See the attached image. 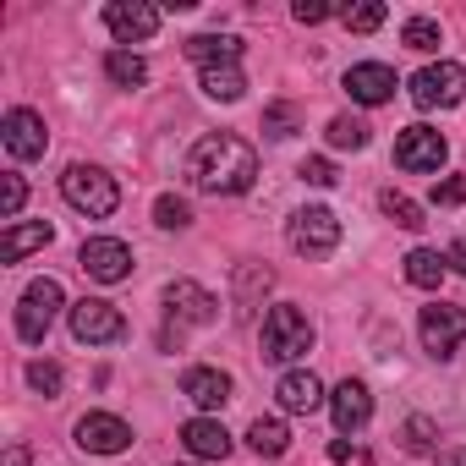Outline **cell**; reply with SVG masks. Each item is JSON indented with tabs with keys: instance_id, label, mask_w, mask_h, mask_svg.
<instances>
[{
	"instance_id": "obj_1",
	"label": "cell",
	"mask_w": 466,
	"mask_h": 466,
	"mask_svg": "<svg viewBox=\"0 0 466 466\" xmlns=\"http://www.w3.org/2000/svg\"><path fill=\"white\" fill-rule=\"evenodd\" d=\"M253 176H258V154L237 132H208L187 154V181L208 198H237L253 187Z\"/></svg>"
},
{
	"instance_id": "obj_9",
	"label": "cell",
	"mask_w": 466,
	"mask_h": 466,
	"mask_svg": "<svg viewBox=\"0 0 466 466\" xmlns=\"http://www.w3.org/2000/svg\"><path fill=\"white\" fill-rule=\"evenodd\" d=\"M77 264H83L88 280H99V286H121V280L132 275V248L116 242V237H88L83 253H77Z\"/></svg>"
},
{
	"instance_id": "obj_25",
	"label": "cell",
	"mask_w": 466,
	"mask_h": 466,
	"mask_svg": "<svg viewBox=\"0 0 466 466\" xmlns=\"http://www.w3.org/2000/svg\"><path fill=\"white\" fill-rule=\"evenodd\" d=\"M248 444H253V455H264V461H275V455H286V444H291V433H286V422H280V417H258V422L248 428Z\"/></svg>"
},
{
	"instance_id": "obj_21",
	"label": "cell",
	"mask_w": 466,
	"mask_h": 466,
	"mask_svg": "<svg viewBox=\"0 0 466 466\" xmlns=\"http://www.w3.org/2000/svg\"><path fill=\"white\" fill-rule=\"evenodd\" d=\"M198 88H203L208 99H219V105H237V99L248 94V77H242L237 61H225V66H203V72H198Z\"/></svg>"
},
{
	"instance_id": "obj_24",
	"label": "cell",
	"mask_w": 466,
	"mask_h": 466,
	"mask_svg": "<svg viewBox=\"0 0 466 466\" xmlns=\"http://www.w3.org/2000/svg\"><path fill=\"white\" fill-rule=\"evenodd\" d=\"M105 77H110L116 88H143V83H148V61L132 56V50H110V56H105Z\"/></svg>"
},
{
	"instance_id": "obj_5",
	"label": "cell",
	"mask_w": 466,
	"mask_h": 466,
	"mask_svg": "<svg viewBox=\"0 0 466 466\" xmlns=\"http://www.w3.org/2000/svg\"><path fill=\"white\" fill-rule=\"evenodd\" d=\"M66 308V297H61V286L45 275V280H34L28 291H23V302H17V335L28 340V346H39L45 335H50V324H56V313Z\"/></svg>"
},
{
	"instance_id": "obj_30",
	"label": "cell",
	"mask_w": 466,
	"mask_h": 466,
	"mask_svg": "<svg viewBox=\"0 0 466 466\" xmlns=\"http://www.w3.org/2000/svg\"><path fill=\"white\" fill-rule=\"evenodd\" d=\"M384 17H390L384 0H362V6H346V12H340V23H346L351 34H373V28H384Z\"/></svg>"
},
{
	"instance_id": "obj_40",
	"label": "cell",
	"mask_w": 466,
	"mask_h": 466,
	"mask_svg": "<svg viewBox=\"0 0 466 466\" xmlns=\"http://www.w3.org/2000/svg\"><path fill=\"white\" fill-rule=\"evenodd\" d=\"M329 461H335V466H351V439H335V444H329Z\"/></svg>"
},
{
	"instance_id": "obj_12",
	"label": "cell",
	"mask_w": 466,
	"mask_h": 466,
	"mask_svg": "<svg viewBox=\"0 0 466 466\" xmlns=\"http://www.w3.org/2000/svg\"><path fill=\"white\" fill-rule=\"evenodd\" d=\"M105 28L121 45H143L159 34V6H143V0H110L105 6Z\"/></svg>"
},
{
	"instance_id": "obj_36",
	"label": "cell",
	"mask_w": 466,
	"mask_h": 466,
	"mask_svg": "<svg viewBox=\"0 0 466 466\" xmlns=\"http://www.w3.org/2000/svg\"><path fill=\"white\" fill-rule=\"evenodd\" d=\"M433 203H439V208H455V203H466V176L433 181Z\"/></svg>"
},
{
	"instance_id": "obj_29",
	"label": "cell",
	"mask_w": 466,
	"mask_h": 466,
	"mask_svg": "<svg viewBox=\"0 0 466 466\" xmlns=\"http://www.w3.org/2000/svg\"><path fill=\"white\" fill-rule=\"evenodd\" d=\"M379 203H384V214H390V219H395L400 230H422V225H428V219H422V208H417V203H411L406 192H395V187H390V192H384Z\"/></svg>"
},
{
	"instance_id": "obj_20",
	"label": "cell",
	"mask_w": 466,
	"mask_h": 466,
	"mask_svg": "<svg viewBox=\"0 0 466 466\" xmlns=\"http://www.w3.org/2000/svg\"><path fill=\"white\" fill-rule=\"evenodd\" d=\"M187 61H198V72L203 66H225V61H242V39L237 34H198V39H187Z\"/></svg>"
},
{
	"instance_id": "obj_15",
	"label": "cell",
	"mask_w": 466,
	"mask_h": 466,
	"mask_svg": "<svg viewBox=\"0 0 466 466\" xmlns=\"http://www.w3.org/2000/svg\"><path fill=\"white\" fill-rule=\"evenodd\" d=\"M329 417H335L340 433H362L368 417H373V395H368V384H362V379L335 384V395H329Z\"/></svg>"
},
{
	"instance_id": "obj_32",
	"label": "cell",
	"mask_w": 466,
	"mask_h": 466,
	"mask_svg": "<svg viewBox=\"0 0 466 466\" xmlns=\"http://www.w3.org/2000/svg\"><path fill=\"white\" fill-rule=\"evenodd\" d=\"M433 439H439V428H433L428 417H406V428H400V444H406L411 455H433Z\"/></svg>"
},
{
	"instance_id": "obj_27",
	"label": "cell",
	"mask_w": 466,
	"mask_h": 466,
	"mask_svg": "<svg viewBox=\"0 0 466 466\" xmlns=\"http://www.w3.org/2000/svg\"><path fill=\"white\" fill-rule=\"evenodd\" d=\"M329 148H368V121L362 116H335L329 121Z\"/></svg>"
},
{
	"instance_id": "obj_4",
	"label": "cell",
	"mask_w": 466,
	"mask_h": 466,
	"mask_svg": "<svg viewBox=\"0 0 466 466\" xmlns=\"http://www.w3.org/2000/svg\"><path fill=\"white\" fill-rule=\"evenodd\" d=\"M286 237H291V248H297L302 258H329V253L340 248V219H335L324 203H308V208L291 214Z\"/></svg>"
},
{
	"instance_id": "obj_19",
	"label": "cell",
	"mask_w": 466,
	"mask_h": 466,
	"mask_svg": "<svg viewBox=\"0 0 466 466\" xmlns=\"http://www.w3.org/2000/svg\"><path fill=\"white\" fill-rule=\"evenodd\" d=\"M181 444H187L198 461H225V455H230V433H225L219 417H192V422L181 428Z\"/></svg>"
},
{
	"instance_id": "obj_28",
	"label": "cell",
	"mask_w": 466,
	"mask_h": 466,
	"mask_svg": "<svg viewBox=\"0 0 466 466\" xmlns=\"http://www.w3.org/2000/svg\"><path fill=\"white\" fill-rule=\"evenodd\" d=\"M400 45L428 56V50H439V45H444V34H439V23H433V17H411V23L400 28Z\"/></svg>"
},
{
	"instance_id": "obj_3",
	"label": "cell",
	"mask_w": 466,
	"mask_h": 466,
	"mask_svg": "<svg viewBox=\"0 0 466 466\" xmlns=\"http://www.w3.org/2000/svg\"><path fill=\"white\" fill-rule=\"evenodd\" d=\"M264 357L269 362H302L308 351H313V319L302 313V308H291V302H280V308H269L264 313Z\"/></svg>"
},
{
	"instance_id": "obj_13",
	"label": "cell",
	"mask_w": 466,
	"mask_h": 466,
	"mask_svg": "<svg viewBox=\"0 0 466 466\" xmlns=\"http://www.w3.org/2000/svg\"><path fill=\"white\" fill-rule=\"evenodd\" d=\"M77 444L88 450V455H121L127 444H132V428L121 422V417H110V411H88V417H77Z\"/></svg>"
},
{
	"instance_id": "obj_39",
	"label": "cell",
	"mask_w": 466,
	"mask_h": 466,
	"mask_svg": "<svg viewBox=\"0 0 466 466\" xmlns=\"http://www.w3.org/2000/svg\"><path fill=\"white\" fill-rule=\"evenodd\" d=\"M444 264H450V269H455V275H466V237H461V242H455V248H450V253H444Z\"/></svg>"
},
{
	"instance_id": "obj_2",
	"label": "cell",
	"mask_w": 466,
	"mask_h": 466,
	"mask_svg": "<svg viewBox=\"0 0 466 466\" xmlns=\"http://www.w3.org/2000/svg\"><path fill=\"white\" fill-rule=\"evenodd\" d=\"M61 198H66L77 214H88V219H110L116 203H121V187H116V176L99 170V165H66Z\"/></svg>"
},
{
	"instance_id": "obj_26",
	"label": "cell",
	"mask_w": 466,
	"mask_h": 466,
	"mask_svg": "<svg viewBox=\"0 0 466 466\" xmlns=\"http://www.w3.org/2000/svg\"><path fill=\"white\" fill-rule=\"evenodd\" d=\"M269 286H275V275H269L264 264H242V269H237V308L253 313V302H258Z\"/></svg>"
},
{
	"instance_id": "obj_17",
	"label": "cell",
	"mask_w": 466,
	"mask_h": 466,
	"mask_svg": "<svg viewBox=\"0 0 466 466\" xmlns=\"http://www.w3.org/2000/svg\"><path fill=\"white\" fill-rule=\"evenodd\" d=\"M275 400H280V411L308 417V411H319V406H324V384H319L308 368H291V373L275 384Z\"/></svg>"
},
{
	"instance_id": "obj_23",
	"label": "cell",
	"mask_w": 466,
	"mask_h": 466,
	"mask_svg": "<svg viewBox=\"0 0 466 466\" xmlns=\"http://www.w3.org/2000/svg\"><path fill=\"white\" fill-rule=\"evenodd\" d=\"M444 269H450V264H444L433 248H411V253H406V280H411L417 291H439Z\"/></svg>"
},
{
	"instance_id": "obj_8",
	"label": "cell",
	"mask_w": 466,
	"mask_h": 466,
	"mask_svg": "<svg viewBox=\"0 0 466 466\" xmlns=\"http://www.w3.org/2000/svg\"><path fill=\"white\" fill-rule=\"evenodd\" d=\"M450 159V143H444V132H433V127H406L400 137H395V165L400 170H411V176H433L439 165Z\"/></svg>"
},
{
	"instance_id": "obj_34",
	"label": "cell",
	"mask_w": 466,
	"mask_h": 466,
	"mask_svg": "<svg viewBox=\"0 0 466 466\" xmlns=\"http://www.w3.org/2000/svg\"><path fill=\"white\" fill-rule=\"evenodd\" d=\"M28 384L39 395H61V368L56 362H28Z\"/></svg>"
},
{
	"instance_id": "obj_42",
	"label": "cell",
	"mask_w": 466,
	"mask_h": 466,
	"mask_svg": "<svg viewBox=\"0 0 466 466\" xmlns=\"http://www.w3.org/2000/svg\"><path fill=\"white\" fill-rule=\"evenodd\" d=\"M6 466H28V450H23V444H12V450H6Z\"/></svg>"
},
{
	"instance_id": "obj_14",
	"label": "cell",
	"mask_w": 466,
	"mask_h": 466,
	"mask_svg": "<svg viewBox=\"0 0 466 466\" xmlns=\"http://www.w3.org/2000/svg\"><path fill=\"white\" fill-rule=\"evenodd\" d=\"M165 313H170L176 324H214L219 302H214L198 280H170V286H165Z\"/></svg>"
},
{
	"instance_id": "obj_31",
	"label": "cell",
	"mask_w": 466,
	"mask_h": 466,
	"mask_svg": "<svg viewBox=\"0 0 466 466\" xmlns=\"http://www.w3.org/2000/svg\"><path fill=\"white\" fill-rule=\"evenodd\" d=\"M154 225H159V230H187V225H192V208H187V198L165 192V198L154 203Z\"/></svg>"
},
{
	"instance_id": "obj_37",
	"label": "cell",
	"mask_w": 466,
	"mask_h": 466,
	"mask_svg": "<svg viewBox=\"0 0 466 466\" xmlns=\"http://www.w3.org/2000/svg\"><path fill=\"white\" fill-rule=\"evenodd\" d=\"M308 187H335V165L329 159H302V170H297Z\"/></svg>"
},
{
	"instance_id": "obj_41",
	"label": "cell",
	"mask_w": 466,
	"mask_h": 466,
	"mask_svg": "<svg viewBox=\"0 0 466 466\" xmlns=\"http://www.w3.org/2000/svg\"><path fill=\"white\" fill-rule=\"evenodd\" d=\"M439 466H466V444H450V450L439 455Z\"/></svg>"
},
{
	"instance_id": "obj_38",
	"label": "cell",
	"mask_w": 466,
	"mask_h": 466,
	"mask_svg": "<svg viewBox=\"0 0 466 466\" xmlns=\"http://www.w3.org/2000/svg\"><path fill=\"white\" fill-rule=\"evenodd\" d=\"M291 17H297V23H324V17H335V6H324V0H297Z\"/></svg>"
},
{
	"instance_id": "obj_16",
	"label": "cell",
	"mask_w": 466,
	"mask_h": 466,
	"mask_svg": "<svg viewBox=\"0 0 466 466\" xmlns=\"http://www.w3.org/2000/svg\"><path fill=\"white\" fill-rule=\"evenodd\" d=\"M340 88H346L357 105H384V99H395V72H390L384 61H362V66H351V72L340 77Z\"/></svg>"
},
{
	"instance_id": "obj_22",
	"label": "cell",
	"mask_w": 466,
	"mask_h": 466,
	"mask_svg": "<svg viewBox=\"0 0 466 466\" xmlns=\"http://www.w3.org/2000/svg\"><path fill=\"white\" fill-rule=\"evenodd\" d=\"M50 237H56V230H50L45 219H28V225H12V230H6V242H0V258H6V264H23L28 253H39V248H50Z\"/></svg>"
},
{
	"instance_id": "obj_35",
	"label": "cell",
	"mask_w": 466,
	"mask_h": 466,
	"mask_svg": "<svg viewBox=\"0 0 466 466\" xmlns=\"http://www.w3.org/2000/svg\"><path fill=\"white\" fill-rule=\"evenodd\" d=\"M23 198H28V187H23V176H6V181H0V214H6V219H17V208H23Z\"/></svg>"
},
{
	"instance_id": "obj_33",
	"label": "cell",
	"mask_w": 466,
	"mask_h": 466,
	"mask_svg": "<svg viewBox=\"0 0 466 466\" xmlns=\"http://www.w3.org/2000/svg\"><path fill=\"white\" fill-rule=\"evenodd\" d=\"M264 132H269V137H291V132H297V110H291V105H269V110H264Z\"/></svg>"
},
{
	"instance_id": "obj_7",
	"label": "cell",
	"mask_w": 466,
	"mask_h": 466,
	"mask_svg": "<svg viewBox=\"0 0 466 466\" xmlns=\"http://www.w3.org/2000/svg\"><path fill=\"white\" fill-rule=\"evenodd\" d=\"M72 335L83 346H116V340H127V319L105 297H83V302H72Z\"/></svg>"
},
{
	"instance_id": "obj_6",
	"label": "cell",
	"mask_w": 466,
	"mask_h": 466,
	"mask_svg": "<svg viewBox=\"0 0 466 466\" xmlns=\"http://www.w3.org/2000/svg\"><path fill=\"white\" fill-rule=\"evenodd\" d=\"M466 99V66L455 61H439V66H422L411 77V105L417 110H450Z\"/></svg>"
},
{
	"instance_id": "obj_11",
	"label": "cell",
	"mask_w": 466,
	"mask_h": 466,
	"mask_svg": "<svg viewBox=\"0 0 466 466\" xmlns=\"http://www.w3.org/2000/svg\"><path fill=\"white\" fill-rule=\"evenodd\" d=\"M0 143H6L12 159H39L50 148V127L34 110H6V121H0Z\"/></svg>"
},
{
	"instance_id": "obj_10",
	"label": "cell",
	"mask_w": 466,
	"mask_h": 466,
	"mask_svg": "<svg viewBox=\"0 0 466 466\" xmlns=\"http://www.w3.org/2000/svg\"><path fill=\"white\" fill-rule=\"evenodd\" d=\"M417 335H422V346H428L433 357H455V346L466 340V308H455V302H433V308H422Z\"/></svg>"
},
{
	"instance_id": "obj_18",
	"label": "cell",
	"mask_w": 466,
	"mask_h": 466,
	"mask_svg": "<svg viewBox=\"0 0 466 466\" xmlns=\"http://www.w3.org/2000/svg\"><path fill=\"white\" fill-rule=\"evenodd\" d=\"M181 395L192 406H203V411H219L230 400V373H219V368H187L181 373Z\"/></svg>"
}]
</instances>
